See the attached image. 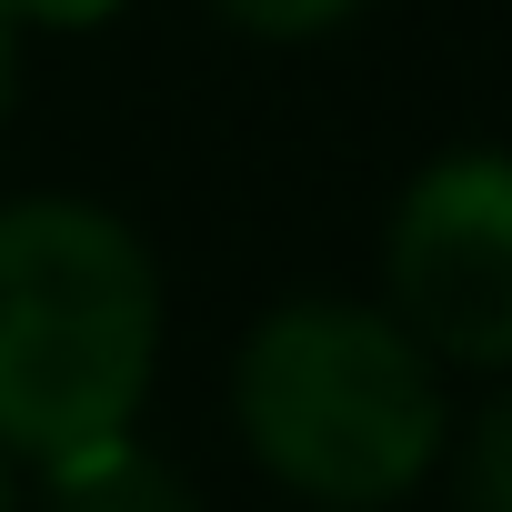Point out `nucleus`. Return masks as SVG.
Returning a JSON list of instances; mask_svg holds the SVG:
<instances>
[{
    "instance_id": "f257e3e1",
    "label": "nucleus",
    "mask_w": 512,
    "mask_h": 512,
    "mask_svg": "<svg viewBox=\"0 0 512 512\" xmlns=\"http://www.w3.org/2000/svg\"><path fill=\"white\" fill-rule=\"evenodd\" d=\"M161 382V262L81 191L0 201V462H61L141 422Z\"/></svg>"
},
{
    "instance_id": "f03ea898",
    "label": "nucleus",
    "mask_w": 512,
    "mask_h": 512,
    "mask_svg": "<svg viewBox=\"0 0 512 512\" xmlns=\"http://www.w3.org/2000/svg\"><path fill=\"white\" fill-rule=\"evenodd\" d=\"M231 422L241 452L262 462L312 512H392L442 472L452 392L442 362L382 312L342 292L272 302L231 352Z\"/></svg>"
},
{
    "instance_id": "7ed1b4c3",
    "label": "nucleus",
    "mask_w": 512,
    "mask_h": 512,
    "mask_svg": "<svg viewBox=\"0 0 512 512\" xmlns=\"http://www.w3.org/2000/svg\"><path fill=\"white\" fill-rule=\"evenodd\" d=\"M382 312L442 372L512 382V151L452 141L432 151L382 221Z\"/></svg>"
},
{
    "instance_id": "20e7f679",
    "label": "nucleus",
    "mask_w": 512,
    "mask_h": 512,
    "mask_svg": "<svg viewBox=\"0 0 512 512\" xmlns=\"http://www.w3.org/2000/svg\"><path fill=\"white\" fill-rule=\"evenodd\" d=\"M41 482H51L41 512H201L191 472L171 452H151L141 432H111L91 452H61V462H41Z\"/></svg>"
},
{
    "instance_id": "39448f33",
    "label": "nucleus",
    "mask_w": 512,
    "mask_h": 512,
    "mask_svg": "<svg viewBox=\"0 0 512 512\" xmlns=\"http://www.w3.org/2000/svg\"><path fill=\"white\" fill-rule=\"evenodd\" d=\"M442 462H452L462 512H512V382L492 402H472V422L442 442Z\"/></svg>"
},
{
    "instance_id": "423d86ee",
    "label": "nucleus",
    "mask_w": 512,
    "mask_h": 512,
    "mask_svg": "<svg viewBox=\"0 0 512 512\" xmlns=\"http://www.w3.org/2000/svg\"><path fill=\"white\" fill-rule=\"evenodd\" d=\"M211 11L231 31H251V41H322V31H342L362 11V0H211Z\"/></svg>"
},
{
    "instance_id": "0eeeda50",
    "label": "nucleus",
    "mask_w": 512,
    "mask_h": 512,
    "mask_svg": "<svg viewBox=\"0 0 512 512\" xmlns=\"http://www.w3.org/2000/svg\"><path fill=\"white\" fill-rule=\"evenodd\" d=\"M21 31H101V21H121L131 0H0Z\"/></svg>"
},
{
    "instance_id": "6e6552de",
    "label": "nucleus",
    "mask_w": 512,
    "mask_h": 512,
    "mask_svg": "<svg viewBox=\"0 0 512 512\" xmlns=\"http://www.w3.org/2000/svg\"><path fill=\"white\" fill-rule=\"evenodd\" d=\"M11 101H21V21L0 11V121H11Z\"/></svg>"
},
{
    "instance_id": "1a4fd4ad",
    "label": "nucleus",
    "mask_w": 512,
    "mask_h": 512,
    "mask_svg": "<svg viewBox=\"0 0 512 512\" xmlns=\"http://www.w3.org/2000/svg\"><path fill=\"white\" fill-rule=\"evenodd\" d=\"M0 512H21V492H11V462H0Z\"/></svg>"
}]
</instances>
